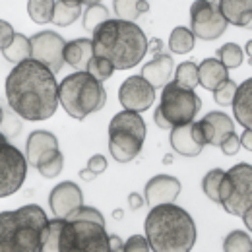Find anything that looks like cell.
<instances>
[{
  "instance_id": "obj_24",
  "label": "cell",
  "mask_w": 252,
  "mask_h": 252,
  "mask_svg": "<svg viewBox=\"0 0 252 252\" xmlns=\"http://www.w3.org/2000/svg\"><path fill=\"white\" fill-rule=\"evenodd\" d=\"M63 167H64V156L59 148L45 152L41 158L37 159V165H35V169H37L45 179H55V177H59L61 171H63Z\"/></svg>"
},
{
  "instance_id": "obj_38",
  "label": "cell",
  "mask_w": 252,
  "mask_h": 252,
  "mask_svg": "<svg viewBox=\"0 0 252 252\" xmlns=\"http://www.w3.org/2000/svg\"><path fill=\"white\" fill-rule=\"evenodd\" d=\"M218 148L223 152V156H237V154H239V150H241V140H239L237 132L227 134V136L221 140V144L218 146Z\"/></svg>"
},
{
  "instance_id": "obj_33",
  "label": "cell",
  "mask_w": 252,
  "mask_h": 252,
  "mask_svg": "<svg viewBox=\"0 0 252 252\" xmlns=\"http://www.w3.org/2000/svg\"><path fill=\"white\" fill-rule=\"evenodd\" d=\"M223 169H212L206 173V177L202 179V190L204 194L212 200V202H220V185H221V179H223Z\"/></svg>"
},
{
  "instance_id": "obj_26",
  "label": "cell",
  "mask_w": 252,
  "mask_h": 252,
  "mask_svg": "<svg viewBox=\"0 0 252 252\" xmlns=\"http://www.w3.org/2000/svg\"><path fill=\"white\" fill-rule=\"evenodd\" d=\"M113 8L121 20L134 22L136 18H140L150 10V4L148 0H113Z\"/></svg>"
},
{
  "instance_id": "obj_16",
  "label": "cell",
  "mask_w": 252,
  "mask_h": 252,
  "mask_svg": "<svg viewBox=\"0 0 252 252\" xmlns=\"http://www.w3.org/2000/svg\"><path fill=\"white\" fill-rule=\"evenodd\" d=\"M200 123V130H202V136H204V142L206 146H220L221 140L235 132V125H233V119L229 115H225L223 111H212L208 113Z\"/></svg>"
},
{
  "instance_id": "obj_15",
  "label": "cell",
  "mask_w": 252,
  "mask_h": 252,
  "mask_svg": "<svg viewBox=\"0 0 252 252\" xmlns=\"http://www.w3.org/2000/svg\"><path fill=\"white\" fill-rule=\"evenodd\" d=\"M179 194H181V181L171 175H156L154 179L148 181L144 189V198L150 208L158 204L175 202Z\"/></svg>"
},
{
  "instance_id": "obj_30",
  "label": "cell",
  "mask_w": 252,
  "mask_h": 252,
  "mask_svg": "<svg viewBox=\"0 0 252 252\" xmlns=\"http://www.w3.org/2000/svg\"><path fill=\"white\" fill-rule=\"evenodd\" d=\"M82 16V6H68L64 2H55V12H53V24L59 28L72 26L78 18Z\"/></svg>"
},
{
  "instance_id": "obj_29",
  "label": "cell",
  "mask_w": 252,
  "mask_h": 252,
  "mask_svg": "<svg viewBox=\"0 0 252 252\" xmlns=\"http://www.w3.org/2000/svg\"><path fill=\"white\" fill-rule=\"evenodd\" d=\"M216 59H218L227 70H233V68H239V66L243 64L245 53H243V49H241L237 43H225L223 47L218 49Z\"/></svg>"
},
{
  "instance_id": "obj_28",
  "label": "cell",
  "mask_w": 252,
  "mask_h": 252,
  "mask_svg": "<svg viewBox=\"0 0 252 252\" xmlns=\"http://www.w3.org/2000/svg\"><path fill=\"white\" fill-rule=\"evenodd\" d=\"M53 12H55V0H28V14L39 26L53 22Z\"/></svg>"
},
{
  "instance_id": "obj_54",
  "label": "cell",
  "mask_w": 252,
  "mask_h": 252,
  "mask_svg": "<svg viewBox=\"0 0 252 252\" xmlns=\"http://www.w3.org/2000/svg\"><path fill=\"white\" fill-rule=\"evenodd\" d=\"M208 2H216V4H218V0H208Z\"/></svg>"
},
{
  "instance_id": "obj_47",
  "label": "cell",
  "mask_w": 252,
  "mask_h": 252,
  "mask_svg": "<svg viewBox=\"0 0 252 252\" xmlns=\"http://www.w3.org/2000/svg\"><path fill=\"white\" fill-rule=\"evenodd\" d=\"M95 177H97V175H95L94 171H90V169H84V171H80V179H82V181H86V183L94 181Z\"/></svg>"
},
{
  "instance_id": "obj_45",
  "label": "cell",
  "mask_w": 252,
  "mask_h": 252,
  "mask_svg": "<svg viewBox=\"0 0 252 252\" xmlns=\"http://www.w3.org/2000/svg\"><path fill=\"white\" fill-rule=\"evenodd\" d=\"M239 140H241V146L247 148V150L251 152L252 150V130L251 128H245V132H243V136H241Z\"/></svg>"
},
{
  "instance_id": "obj_12",
  "label": "cell",
  "mask_w": 252,
  "mask_h": 252,
  "mask_svg": "<svg viewBox=\"0 0 252 252\" xmlns=\"http://www.w3.org/2000/svg\"><path fill=\"white\" fill-rule=\"evenodd\" d=\"M30 43H32V59L43 63L55 74L63 70V53L66 45L63 35H59L57 32H39L30 39Z\"/></svg>"
},
{
  "instance_id": "obj_22",
  "label": "cell",
  "mask_w": 252,
  "mask_h": 252,
  "mask_svg": "<svg viewBox=\"0 0 252 252\" xmlns=\"http://www.w3.org/2000/svg\"><path fill=\"white\" fill-rule=\"evenodd\" d=\"M229 78V70L218 59H204L198 64V86H202L208 92H214Z\"/></svg>"
},
{
  "instance_id": "obj_36",
  "label": "cell",
  "mask_w": 252,
  "mask_h": 252,
  "mask_svg": "<svg viewBox=\"0 0 252 252\" xmlns=\"http://www.w3.org/2000/svg\"><path fill=\"white\" fill-rule=\"evenodd\" d=\"M0 132L6 136V138H14L22 132V117L16 115L12 109L4 111L2 115V123H0Z\"/></svg>"
},
{
  "instance_id": "obj_11",
  "label": "cell",
  "mask_w": 252,
  "mask_h": 252,
  "mask_svg": "<svg viewBox=\"0 0 252 252\" xmlns=\"http://www.w3.org/2000/svg\"><path fill=\"white\" fill-rule=\"evenodd\" d=\"M227 22L221 16L216 2L196 0L190 6V32L202 41H216L227 30Z\"/></svg>"
},
{
  "instance_id": "obj_17",
  "label": "cell",
  "mask_w": 252,
  "mask_h": 252,
  "mask_svg": "<svg viewBox=\"0 0 252 252\" xmlns=\"http://www.w3.org/2000/svg\"><path fill=\"white\" fill-rule=\"evenodd\" d=\"M173 74H175V61L171 55H165V53L154 55V59L150 63L142 66V78L148 80L156 90L169 84Z\"/></svg>"
},
{
  "instance_id": "obj_40",
  "label": "cell",
  "mask_w": 252,
  "mask_h": 252,
  "mask_svg": "<svg viewBox=\"0 0 252 252\" xmlns=\"http://www.w3.org/2000/svg\"><path fill=\"white\" fill-rule=\"evenodd\" d=\"M14 28L8 24V22H4V20H0V51L2 49H6L10 43H12V39H14Z\"/></svg>"
},
{
  "instance_id": "obj_27",
  "label": "cell",
  "mask_w": 252,
  "mask_h": 252,
  "mask_svg": "<svg viewBox=\"0 0 252 252\" xmlns=\"http://www.w3.org/2000/svg\"><path fill=\"white\" fill-rule=\"evenodd\" d=\"M194 41H196V37L190 32V28L179 26L169 35V49L175 55H187L194 49Z\"/></svg>"
},
{
  "instance_id": "obj_37",
  "label": "cell",
  "mask_w": 252,
  "mask_h": 252,
  "mask_svg": "<svg viewBox=\"0 0 252 252\" xmlns=\"http://www.w3.org/2000/svg\"><path fill=\"white\" fill-rule=\"evenodd\" d=\"M235 92H237V84H235L231 78H227L221 86H218V88L214 90V101H216L220 107H229L231 101H233V97H235Z\"/></svg>"
},
{
  "instance_id": "obj_20",
  "label": "cell",
  "mask_w": 252,
  "mask_h": 252,
  "mask_svg": "<svg viewBox=\"0 0 252 252\" xmlns=\"http://www.w3.org/2000/svg\"><path fill=\"white\" fill-rule=\"evenodd\" d=\"M233 105V113H235V121L243 128H251L252 126V78L245 80L241 86H237L235 97L231 101Z\"/></svg>"
},
{
  "instance_id": "obj_52",
  "label": "cell",
  "mask_w": 252,
  "mask_h": 252,
  "mask_svg": "<svg viewBox=\"0 0 252 252\" xmlns=\"http://www.w3.org/2000/svg\"><path fill=\"white\" fill-rule=\"evenodd\" d=\"M251 47H252V41L249 39V43H247V49H245V53L249 55V59H251Z\"/></svg>"
},
{
  "instance_id": "obj_2",
  "label": "cell",
  "mask_w": 252,
  "mask_h": 252,
  "mask_svg": "<svg viewBox=\"0 0 252 252\" xmlns=\"http://www.w3.org/2000/svg\"><path fill=\"white\" fill-rule=\"evenodd\" d=\"M45 251L61 252H107L109 233L105 231V218L92 206H80L66 218L49 220Z\"/></svg>"
},
{
  "instance_id": "obj_5",
  "label": "cell",
  "mask_w": 252,
  "mask_h": 252,
  "mask_svg": "<svg viewBox=\"0 0 252 252\" xmlns=\"http://www.w3.org/2000/svg\"><path fill=\"white\" fill-rule=\"evenodd\" d=\"M47 231L49 218L37 204L0 212V252L45 251Z\"/></svg>"
},
{
  "instance_id": "obj_1",
  "label": "cell",
  "mask_w": 252,
  "mask_h": 252,
  "mask_svg": "<svg viewBox=\"0 0 252 252\" xmlns=\"http://www.w3.org/2000/svg\"><path fill=\"white\" fill-rule=\"evenodd\" d=\"M4 90L10 109L24 121H47L59 109V82L55 72L32 57L14 64Z\"/></svg>"
},
{
  "instance_id": "obj_9",
  "label": "cell",
  "mask_w": 252,
  "mask_h": 252,
  "mask_svg": "<svg viewBox=\"0 0 252 252\" xmlns=\"http://www.w3.org/2000/svg\"><path fill=\"white\" fill-rule=\"evenodd\" d=\"M161 101H159V111L161 115L169 121L171 126L189 125L196 119L198 111L202 109V99L194 94V90L185 88L171 80L161 88Z\"/></svg>"
},
{
  "instance_id": "obj_49",
  "label": "cell",
  "mask_w": 252,
  "mask_h": 252,
  "mask_svg": "<svg viewBox=\"0 0 252 252\" xmlns=\"http://www.w3.org/2000/svg\"><path fill=\"white\" fill-rule=\"evenodd\" d=\"M64 4H68V6H82L84 4V0H61Z\"/></svg>"
},
{
  "instance_id": "obj_13",
  "label": "cell",
  "mask_w": 252,
  "mask_h": 252,
  "mask_svg": "<svg viewBox=\"0 0 252 252\" xmlns=\"http://www.w3.org/2000/svg\"><path fill=\"white\" fill-rule=\"evenodd\" d=\"M119 101L128 111L144 113L152 109L156 101V88L142 76H130L123 82L119 90Z\"/></svg>"
},
{
  "instance_id": "obj_35",
  "label": "cell",
  "mask_w": 252,
  "mask_h": 252,
  "mask_svg": "<svg viewBox=\"0 0 252 252\" xmlns=\"http://www.w3.org/2000/svg\"><path fill=\"white\" fill-rule=\"evenodd\" d=\"M107 20H109V8L107 6H103V4L88 6V10L84 14V28H86V32H94L97 26H101Z\"/></svg>"
},
{
  "instance_id": "obj_21",
  "label": "cell",
  "mask_w": 252,
  "mask_h": 252,
  "mask_svg": "<svg viewBox=\"0 0 252 252\" xmlns=\"http://www.w3.org/2000/svg\"><path fill=\"white\" fill-rule=\"evenodd\" d=\"M64 63L72 66L76 72L86 70L90 59L94 57V43L92 39H74L64 45Z\"/></svg>"
},
{
  "instance_id": "obj_18",
  "label": "cell",
  "mask_w": 252,
  "mask_h": 252,
  "mask_svg": "<svg viewBox=\"0 0 252 252\" xmlns=\"http://www.w3.org/2000/svg\"><path fill=\"white\" fill-rule=\"evenodd\" d=\"M221 16L227 24L249 28L252 24V0H218Z\"/></svg>"
},
{
  "instance_id": "obj_4",
  "label": "cell",
  "mask_w": 252,
  "mask_h": 252,
  "mask_svg": "<svg viewBox=\"0 0 252 252\" xmlns=\"http://www.w3.org/2000/svg\"><path fill=\"white\" fill-rule=\"evenodd\" d=\"M146 239L156 252H189L196 243V223L173 202L152 206L146 218Z\"/></svg>"
},
{
  "instance_id": "obj_32",
  "label": "cell",
  "mask_w": 252,
  "mask_h": 252,
  "mask_svg": "<svg viewBox=\"0 0 252 252\" xmlns=\"http://www.w3.org/2000/svg\"><path fill=\"white\" fill-rule=\"evenodd\" d=\"M175 82L185 86V88L194 90L198 86V64L192 63V61L179 64L175 70Z\"/></svg>"
},
{
  "instance_id": "obj_43",
  "label": "cell",
  "mask_w": 252,
  "mask_h": 252,
  "mask_svg": "<svg viewBox=\"0 0 252 252\" xmlns=\"http://www.w3.org/2000/svg\"><path fill=\"white\" fill-rule=\"evenodd\" d=\"M154 123H156V126L161 128V130H171V128H173V126L169 125V121L161 115V111H159V109H156V113H154Z\"/></svg>"
},
{
  "instance_id": "obj_31",
  "label": "cell",
  "mask_w": 252,
  "mask_h": 252,
  "mask_svg": "<svg viewBox=\"0 0 252 252\" xmlns=\"http://www.w3.org/2000/svg\"><path fill=\"white\" fill-rule=\"evenodd\" d=\"M223 251L225 252H251L252 239L245 231H231L225 241H223Z\"/></svg>"
},
{
  "instance_id": "obj_42",
  "label": "cell",
  "mask_w": 252,
  "mask_h": 252,
  "mask_svg": "<svg viewBox=\"0 0 252 252\" xmlns=\"http://www.w3.org/2000/svg\"><path fill=\"white\" fill-rule=\"evenodd\" d=\"M128 204H130V210L138 212V210H142V208L146 206V198H144V196H140L138 192H132V194L128 196Z\"/></svg>"
},
{
  "instance_id": "obj_50",
  "label": "cell",
  "mask_w": 252,
  "mask_h": 252,
  "mask_svg": "<svg viewBox=\"0 0 252 252\" xmlns=\"http://www.w3.org/2000/svg\"><path fill=\"white\" fill-rule=\"evenodd\" d=\"M123 216H125L123 210H115V212H113V218H115V220H123Z\"/></svg>"
},
{
  "instance_id": "obj_25",
  "label": "cell",
  "mask_w": 252,
  "mask_h": 252,
  "mask_svg": "<svg viewBox=\"0 0 252 252\" xmlns=\"http://www.w3.org/2000/svg\"><path fill=\"white\" fill-rule=\"evenodd\" d=\"M2 55H4V59H6L8 63H12V64H18V63H22V61H26V59H30V57H32V43H30V37H26L24 33H16L14 39H12V43H10L6 49H2Z\"/></svg>"
},
{
  "instance_id": "obj_51",
  "label": "cell",
  "mask_w": 252,
  "mask_h": 252,
  "mask_svg": "<svg viewBox=\"0 0 252 252\" xmlns=\"http://www.w3.org/2000/svg\"><path fill=\"white\" fill-rule=\"evenodd\" d=\"M86 6H94V4H101V0H84Z\"/></svg>"
},
{
  "instance_id": "obj_3",
  "label": "cell",
  "mask_w": 252,
  "mask_h": 252,
  "mask_svg": "<svg viewBox=\"0 0 252 252\" xmlns=\"http://www.w3.org/2000/svg\"><path fill=\"white\" fill-rule=\"evenodd\" d=\"M92 33L94 55L107 59L115 70H130L148 55V37L136 22L109 18Z\"/></svg>"
},
{
  "instance_id": "obj_48",
  "label": "cell",
  "mask_w": 252,
  "mask_h": 252,
  "mask_svg": "<svg viewBox=\"0 0 252 252\" xmlns=\"http://www.w3.org/2000/svg\"><path fill=\"white\" fill-rule=\"evenodd\" d=\"M251 216H252V208H249V210H245V212L241 214V218H243V221H245V225L249 227V231H251V227H252V220H251Z\"/></svg>"
},
{
  "instance_id": "obj_23",
  "label": "cell",
  "mask_w": 252,
  "mask_h": 252,
  "mask_svg": "<svg viewBox=\"0 0 252 252\" xmlns=\"http://www.w3.org/2000/svg\"><path fill=\"white\" fill-rule=\"evenodd\" d=\"M59 148V140L55 134L47 132V130H35L28 136V142H26V158L28 163L35 167L37 165V159L41 158L45 152L49 150H55Z\"/></svg>"
},
{
  "instance_id": "obj_44",
  "label": "cell",
  "mask_w": 252,
  "mask_h": 252,
  "mask_svg": "<svg viewBox=\"0 0 252 252\" xmlns=\"http://www.w3.org/2000/svg\"><path fill=\"white\" fill-rule=\"evenodd\" d=\"M109 251H119V252L125 251V243L121 241V237L109 235Z\"/></svg>"
},
{
  "instance_id": "obj_34",
  "label": "cell",
  "mask_w": 252,
  "mask_h": 252,
  "mask_svg": "<svg viewBox=\"0 0 252 252\" xmlns=\"http://www.w3.org/2000/svg\"><path fill=\"white\" fill-rule=\"evenodd\" d=\"M86 72L88 74H92L97 82H105V80H109L111 76H113V72H115V68H113V64L109 63L107 59H103V57H97L94 55L92 59H90V63H88V68H86Z\"/></svg>"
},
{
  "instance_id": "obj_46",
  "label": "cell",
  "mask_w": 252,
  "mask_h": 252,
  "mask_svg": "<svg viewBox=\"0 0 252 252\" xmlns=\"http://www.w3.org/2000/svg\"><path fill=\"white\" fill-rule=\"evenodd\" d=\"M161 49H163V41L161 39H152V41H148V51H152L154 55L156 53H161Z\"/></svg>"
},
{
  "instance_id": "obj_14",
  "label": "cell",
  "mask_w": 252,
  "mask_h": 252,
  "mask_svg": "<svg viewBox=\"0 0 252 252\" xmlns=\"http://www.w3.org/2000/svg\"><path fill=\"white\" fill-rule=\"evenodd\" d=\"M82 204H84L82 189L72 181L59 183L49 194V206L55 218H66L68 214L78 210Z\"/></svg>"
},
{
  "instance_id": "obj_7",
  "label": "cell",
  "mask_w": 252,
  "mask_h": 252,
  "mask_svg": "<svg viewBox=\"0 0 252 252\" xmlns=\"http://www.w3.org/2000/svg\"><path fill=\"white\" fill-rule=\"evenodd\" d=\"M146 140V121L142 113L121 111L109 123V152L115 161L130 163L140 156Z\"/></svg>"
},
{
  "instance_id": "obj_6",
  "label": "cell",
  "mask_w": 252,
  "mask_h": 252,
  "mask_svg": "<svg viewBox=\"0 0 252 252\" xmlns=\"http://www.w3.org/2000/svg\"><path fill=\"white\" fill-rule=\"evenodd\" d=\"M105 103L107 92L103 84L86 70L66 76L59 84V105L76 121H84L88 115L101 111Z\"/></svg>"
},
{
  "instance_id": "obj_39",
  "label": "cell",
  "mask_w": 252,
  "mask_h": 252,
  "mask_svg": "<svg viewBox=\"0 0 252 252\" xmlns=\"http://www.w3.org/2000/svg\"><path fill=\"white\" fill-rule=\"evenodd\" d=\"M148 251H152V247H150L148 239L142 237V235H132L125 243V252H148Z\"/></svg>"
},
{
  "instance_id": "obj_8",
  "label": "cell",
  "mask_w": 252,
  "mask_h": 252,
  "mask_svg": "<svg viewBox=\"0 0 252 252\" xmlns=\"http://www.w3.org/2000/svg\"><path fill=\"white\" fill-rule=\"evenodd\" d=\"M231 216H241L252 208V165L239 163L223 173L220 185V202Z\"/></svg>"
},
{
  "instance_id": "obj_53",
  "label": "cell",
  "mask_w": 252,
  "mask_h": 252,
  "mask_svg": "<svg viewBox=\"0 0 252 252\" xmlns=\"http://www.w3.org/2000/svg\"><path fill=\"white\" fill-rule=\"evenodd\" d=\"M2 115H4V109L0 107V123H2Z\"/></svg>"
},
{
  "instance_id": "obj_19",
  "label": "cell",
  "mask_w": 252,
  "mask_h": 252,
  "mask_svg": "<svg viewBox=\"0 0 252 252\" xmlns=\"http://www.w3.org/2000/svg\"><path fill=\"white\" fill-rule=\"evenodd\" d=\"M171 148L179 154V156H185V158H196L202 154L204 146H200L192 134V123L189 125H179L171 128Z\"/></svg>"
},
{
  "instance_id": "obj_41",
  "label": "cell",
  "mask_w": 252,
  "mask_h": 252,
  "mask_svg": "<svg viewBox=\"0 0 252 252\" xmlns=\"http://www.w3.org/2000/svg\"><path fill=\"white\" fill-rule=\"evenodd\" d=\"M88 169H90V171H94L95 175L105 173V171H107V159H105V156H101V154L92 156L90 161H88Z\"/></svg>"
},
{
  "instance_id": "obj_10",
  "label": "cell",
  "mask_w": 252,
  "mask_h": 252,
  "mask_svg": "<svg viewBox=\"0 0 252 252\" xmlns=\"http://www.w3.org/2000/svg\"><path fill=\"white\" fill-rule=\"evenodd\" d=\"M28 158L0 132V198H8L24 187L28 177Z\"/></svg>"
}]
</instances>
